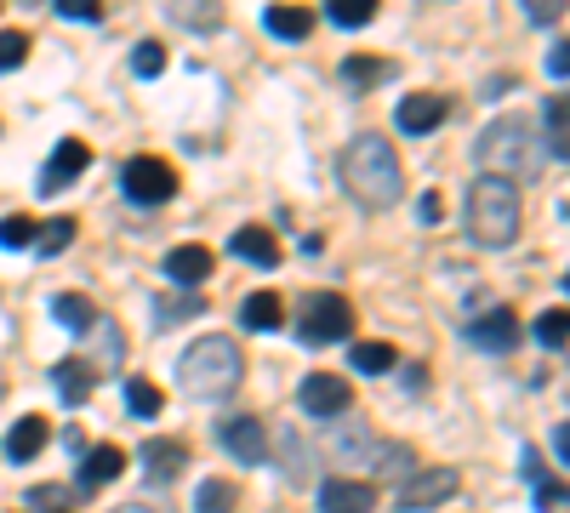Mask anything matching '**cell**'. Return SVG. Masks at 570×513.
<instances>
[{"mask_svg":"<svg viewBox=\"0 0 570 513\" xmlns=\"http://www.w3.org/2000/svg\"><path fill=\"white\" fill-rule=\"evenodd\" d=\"M337 177H343V189L354 206L365 211H389L400 195H405V171H400V155L389 137H376V131H360L354 144L343 149L337 160Z\"/></svg>","mask_w":570,"mask_h":513,"instance_id":"cell-1","label":"cell"},{"mask_svg":"<svg viewBox=\"0 0 570 513\" xmlns=\"http://www.w3.org/2000/svg\"><path fill=\"white\" fill-rule=\"evenodd\" d=\"M480 166H485V177H502V182H537L542 177V166H548V149H542V137H537V126L531 120H519V115H502V120H491L485 131H480Z\"/></svg>","mask_w":570,"mask_h":513,"instance_id":"cell-2","label":"cell"},{"mask_svg":"<svg viewBox=\"0 0 570 513\" xmlns=\"http://www.w3.org/2000/svg\"><path fill=\"white\" fill-rule=\"evenodd\" d=\"M462 223H468L473 246H485V251L513 246V240H519V223H525L519 189H513V182H502V177H485V171H480V177H473V189H468Z\"/></svg>","mask_w":570,"mask_h":513,"instance_id":"cell-3","label":"cell"},{"mask_svg":"<svg viewBox=\"0 0 570 513\" xmlns=\"http://www.w3.org/2000/svg\"><path fill=\"white\" fill-rule=\"evenodd\" d=\"M240 377H246V359L228 337H200L177 359V388L195 394V399H223V394L240 388Z\"/></svg>","mask_w":570,"mask_h":513,"instance_id":"cell-4","label":"cell"},{"mask_svg":"<svg viewBox=\"0 0 570 513\" xmlns=\"http://www.w3.org/2000/svg\"><path fill=\"white\" fill-rule=\"evenodd\" d=\"M297 337H303V348H325V343L354 337V303L337 297V292H314V297L303 303Z\"/></svg>","mask_w":570,"mask_h":513,"instance_id":"cell-5","label":"cell"},{"mask_svg":"<svg viewBox=\"0 0 570 513\" xmlns=\"http://www.w3.org/2000/svg\"><path fill=\"white\" fill-rule=\"evenodd\" d=\"M120 189H126V200H137V206H166V200L177 195V171H171L160 155H131V160L120 166Z\"/></svg>","mask_w":570,"mask_h":513,"instance_id":"cell-6","label":"cell"},{"mask_svg":"<svg viewBox=\"0 0 570 513\" xmlns=\"http://www.w3.org/2000/svg\"><path fill=\"white\" fill-rule=\"evenodd\" d=\"M456 468H411L405 485L394 491V507L400 513H422V507H440L445 496H456Z\"/></svg>","mask_w":570,"mask_h":513,"instance_id":"cell-7","label":"cell"},{"mask_svg":"<svg viewBox=\"0 0 570 513\" xmlns=\"http://www.w3.org/2000/svg\"><path fill=\"white\" fill-rule=\"evenodd\" d=\"M440 120H451V98H445V91H411V98H400V115H394V126L405 137H428Z\"/></svg>","mask_w":570,"mask_h":513,"instance_id":"cell-8","label":"cell"},{"mask_svg":"<svg viewBox=\"0 0 570 513\" xmlns=\"http://www.w3.org/2000/svg\"><path fill=\"white\" fill-rule=\"evenodd\" d=\"M86 166H91V149L80 144V137H63V144L52 149V160H46V171H40L35 189H40V195H63Z\"/></svg>","mask_w":570,"mask_h":513,"instance_id":"cell-9","label":"cell"},{"mask_svg":"<svg viewBox=\"0 0 570 513\" xmlns=\"http://www.w3.org/2000/svg\"><path fill=\"white\" fill-rule=\"evenodd\" d=\"M223 451L234 462H246V468H257V462H268V428L257 423V416H234V423H223Z\"/></svg>","mask_w":570,"mask_h":513,"instance_id":"cell-10","label":"cell"},{"mask_svg":"<svg viewBox=\"0 0 570 513\" xmlns=\"http://www.w3.org/2000/svg\"><path fill=\"white\" fill-rule=\"evenodd\" d=\"M297 399H303V411H308V416H343L354 394H348V383H343V377H331V371H314V377H303Z\"/></svg>","mask_w":570,"mask_h":513,"instance_id":"cell-11","label":"cell"},{"mask_svg":"<svg viewBox=\"0 0 570 513\" xmlns=\"http://www.w3.org/2000/svg\"><path fill=\"white\" fill-rule=\"evenodd\" d=\"M468 343H473V348H485V354H508V348L519 343V314L497 303L491 314H480V319L468 325Z\"/></svg>","mask_w":570,"mask_h":513,"instance_id":"cell-12","label":"cell"},{"mask_svg":"<svg viewBox=\"0 0 570 513\" xmlns=\"http://www.w3.org/2000/svg\"><path fill=\"white\" fill-rule=\"evenodd\" d=\"M52 388H58V399H63L69 411H80V405L91 399V388H98V371H91L86 359H58V365H52Z\"/></svg>","mask_w":570,"mask_h":513,"instance_id":"cell-13","label":"cell"},{"mask_svg":"<svg viewBox=\"0 0 570 513\" xmlns=\"http://www.w3.org/2000/svg\"><path fill=\"white\" fill-rule=\"evenodd\" d=\"M376 491L365 480H325L320 485V513H371Z\"/></svg>","mask_w":570,"mask_h":513,"instance_id":"cell-14","label":"cell"},{"mask_svg":"<svg viewBox=\"0 0 570 513\" xmlns=\"http://www.w3.org/2000/svg\"><path fill=\"white\" fill-rule=\"evenodd\" d=\"M183 462H188L183 440H149V445H142V474H149L155 485H171L183 474Z\"/></svg>","mask_w":570,"mask_h":513,"instance_id":"cell-15","label":"cell"},{"mask_svg":"<svg viewBox=\"0 0 570 513\" xmlns=\"http://www.w3.org/2000/svg\"><path fill=\"white\" fill-rule=\"evenodd\" d=\"M120 474H126V451H115V445H98V451L80 456V491H98Z\"/></svg>","mask_w":570,"mask_h":513,"instance_id":"cell-16","label":"cell"},{"mask_svg":"<svg viewBox=\"0 0 570 513\" xmlns=\"http://www.w3.org/2000/svg\"><path fill=\"white\" fill-rule=\"evenodd\" d=\"M228 251H234V257H246L252 268H274V263H279V240L268 235V228H257V223H246L240 235L228 240Z\"/></svg>","mask_w":570,"mask_h":513,"instance_id":"cell-17","label":"cell"},{"mask_svg":"<svg viewBox=\"0 0 570 513\" xmlns=\"http://www.w3.org/2000/svg\"><path fill=\"white\" fill-rule=\"evenodd\" d=\"M542 137H548V160L553 166H564V155H570V103L564 98H548L542 103Z\"/></svg>","mask_w":570,"mask_h":513,"instance_id":"cell-18","label":"cell"},{"mask_svg":"<svg viewBox=\"0 0 570 513\" xmlns=\"http://www.w3.org/2000/svg\"><path fill=\"white\" fill-rule=\"evenodd\" d=\"M46 440H52L46 416H18L12 434H7V456H12V462H35V456L46 451Z\"/></svg>","mask_w":570,"mask_h":513,"instance_id":"cell-19","label":"cell"},{"mask_svg":"<svg viewBox=\"0 0 570 513\" xmlns=\"http://www.w3.org/2000/svg\"><path fill=\"white\" fill-rule=\"evenodd\" d=\"M166 279H177V286H200V279L212 274V251L206 246H177V251H166Z\"/></svg>","mask_w":570,"mask_h":513,"instance_id":"cell-20","label":"cell"},{"mask_svg":"<svg viewBox=\"0 0 570 513\" xmlns=\"http://www.w3.org/2000/svg\"><path fill=\"white\" fill-rule=\"evenodd\" d=\"M314 23H320V18H314L308 7H268V12H263V29H268L274 40H308Z\"/></svg>","mask_w":570,"mask_h":513,"instance_id":"cell-21","label":"cell"},{"mask_svg":"<svg viewBox=\"0 0 570 513\" xmlns=\"http://www.w3.org/2000/svg\"><path fill=\"white\" fill-rule=\"evenodd\" d=\"M240 325H246V332H279V325H285V303L274 292H252L240 303Z\"/></svg>","mask_w":570,"mask_h":513,"instance_id":"cell-22","label":"cell"},{"mask_svg":"<svg viewBox=\"0 0 570 513\" xmlns=\"http://www.w3.org/2000/svg\"><path fill=\"white\" fill-rule=\"evenodd\" d=\"M52 319L69 325V332H91V325H98V308H91V297H80V292H63V297H52Z\"/></svg>","mask_w":570,"mask_h":513,"instance_id":"cell-23","label":"cell"},{"mask_svg":"<svg viewBox=\"0 0 570 513\" xmlns=\"http://www.w3.org/2000/svg\"><path fill=\"white\" fill-rule=\"evenodd\" d=\"M376 7H383V0H325V18L337 29H365L376 18Z\"/></svg>","mask_w":570,"mask_h":513,"instance_id":"cell-24","label":"cell"},{"mask_svg":"<svg viewBox=\"0 0 570 513\" xmlns=\"http://www.w3.org/2000/svg\"><path fill=\"white\" fill-rule=\"evenodd\" d=\"M389 75H394V63H389V58H360V52H354V58H343V80H348V86H360V91H365V86H383Z\"/></svg>","mask_w":570,"mask_h":513,"instance_id":"cell-25","label":"cell"},{"mask_svg":"<svg viewBox=\"0 0 570 513\" xmlns=\"http://www.w3.org/2000/svg\"><path fill=\"white\" fill-rule=\"evenodd\" d=\"M348 365L360 377H383V371H394V348L389 343H360V348H348Z\"/></svg>","mask_w":570,"mask_h":513,"instance_id":"cell-26","label":"cell"},{"mask_svg":"<svg viewBox=\"0 0 570 513\" xmlns=\"http://www.w3.org/2000/svg\"><path fill=\"white\" fill-rule=\"evenodd\" d=\"M75 246V217H52L46 228H35V251L40 257H58V251H69Z\"/></svg>","mask_w":570,"mask_h":513,"instance_id":"cell-27","label":"cell"},{"mask_svg":"<svg viewBox=\"0 0 570 513\" xmlns=\"http://www.w3.org/2000/svg\"><path fill=\"white\" fill-rule=\"evenodd\" d=\"M86 365L98 371V377L120 365V325H115V319H104V314H98V359H86Z\"/></svg>","mask_w":570,"mask_h":513,"instance_id":"cell-28","label":"cell"},{"mask_svg":"<svg viewBox=\"0 0 570 513\" xmlns=\"http://www.w3.org/2000/svg\"><path fill=\"white\" fill-rule=\"evenodd\" d=\"M234 502H240V491H234L228 480H200V491H195L200 513H234Z\"/></svg>","mask_w":570,"mask_h":513,"instance_id":"cell-29","label":"cell"},{"mask_svg":"<svg viewBox=\"0 0 570 513\" xmlns=\"http://www.w3.org/2000/svg\"><path fill=\"white\" fill-rule=\"evenodd\" d=\"M126 411H131V416H160V411H166V394H160L155 383L131 377V383H126Z\"/></svg>","mask_w":570,"mask_h":513,"instance_id":"cell-30","label":"cell"},{"mask_svg":"<svg viewBox=\"0 0 570 513\" xmlns=\"http://www.w3.org/2000/svg\"><path fill=\"white\" fill-rule=\"evenodd\" d=\"M564 337H570V314H564V308H548V314L537 319V343H542L548 354H559Z\"/></svg>","mask_w":570,"mask_h":513,"instance_id":"cell-31","label":"cell"},{"mask_svg":"<svg viewBox=\"0 0 570 513\" xmlns=\"http://www.w3.org/2000/svg\"><path fill=\"white\" fill-rule=\"evenodd\" d=\"M160 69H166V46H160V40H142L137 52H131V75H137V80H155Z\"/></svg>","mask_w":570,"mask_h":513,"instance_id":"cell-32","label":"cell"},{"mask_svg":"<svg viewBox=\"0 0 570 513\" xmlns=\"http://www.w3.org/2000/svg\"><path fill=\"white\" fill-rule=\"evenodd\" d=\"M23 58H29V34L23 29H0V75L18 69Z\"/></svg>","mask_w":570,"mask_h":513,"instance_id":"cell-33","label":"cell"},{"mask_svg":"<svg viewBox=\"0 0 570 513\" xmlns=\"http://www.w3.org/2000/svg\"><path fill=\"white\" fill-rule=\"evenodd\" d=\"M0 246H7V251L35 246V223H29V217H7V223H0Z\"/></svg>","mask_w":570,"mask_h":513,"instance_id":"cell-34","label":"cell"},{"mask_svg":"<svg viewBox=\"0 0 570 513\" xmlns=\"http://www.w3.org/2000/svg\"><path fill=\"white\" fill-rule=\"evenodd\" d=\"M200 314H206V297L183 292V297H171V303L160 308V325H171V319H200Z\"/></svg>","mask_w":570,"mask_h":513,"instance_id":"cell-35","label":"cell"},{"mask_svg":"<svg viewBox=\"0 0 570 513\" xmlns=\"http://www.w3.org/2000/svg\"><path fill=\"white\" fill-rule=\"evenodd\" d=\"M525 18L542 23V29H553V23L564 18V0H525Z\"/></svg>","mask_w":570,"mask_h":513,"instance_id":"cell-36","label":"cell"},{"mask_svg":"<svg viewBox=\"0 0 570 513\" xmlns=\"http://www.w3.org/2000/svg\"><path fill=\"white\" fill-rule=\"evenodd\" d=\"M58 12H63V18L91 23V18H104V0H58Z\"/></svg>","mask_w":570,"mask_h":513,"instance_id":"cell-37","label":"cell"},{"mask_svg":"<svg viewBox=\"0 0 570 513\" xmlns=\"http://www.w3.org/2000/svg\"><path fill=\"white\" fill-rule=\"evenodd\" d=\"M559 502H564V480L537 474V507H559Z\"/></svg>","mask_w":570,"mask_h":513,"instance_id":"cell-38","label":"cell"},{"mask_svg":"<svg viewBox=\"0 0 570 513\" xmlns=\"http://www.w3.org/2000/svg\"><path fill=\"white\" fill-rule=\"evenodd\" d=\"M416 217H422V223H428V228H434V223H440V217H445V200H440V195H434V189H428V195H422V200H416Z\"/></svg>","mask_w":570,"mask_h":513,"instance_id":"cell-39","label":"cell"},{"mask_svg":"<svg viewBox=\"0 0 570 513\" xmlns=\"http://www.w3.org/2000/svg\"><path fill=\"white\" fill-rule=\"evenodd\" d=\"M564 69H570V46H564V40H553V52H548V75H553V80H564Z\"/></svg>","mask_w":570,"mask_h":513,"instance_id":"cell-40","label":"cell"},{"mask_svg":"<svg viewBox=\"0 0 570 513\" xmlns=\"http://www.w3.org/2000/svg\"><path fill=\"white\" fill-rule=\"evenodd\" d=\"M29 502H35V507H52V502H58V491H52V485H35V491H29Z\"/></svg>","mask_w":570,"mask_h":513,"instance_id":"cell-41","label":"cell"},{"mask_svg":"<svg viewBox=\"0 0 570 513\" xmlns=\"http://www.w3.org/2000/svg\"><path fill=\"white\" fill-rule=\"evenodd\" d=\"M120 513H149V507H120Z\"/></svg>","mask_w":570,"mask_h":513,"instance_id":"cell-42","label":"cell"}]
</instances>
